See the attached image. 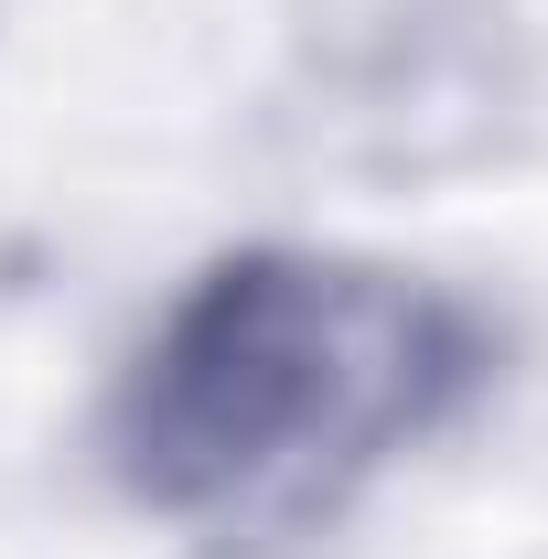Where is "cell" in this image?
I'll use <instances>...</instances> for the list:
<instances>
[{
	"instance_id": "6da1fadb",
	"label": "cell",
	"mask_w": 548,
	"mask_h": 559,
	"mask_svg": "<svg viewBox=\"0 0 548 559\" xmlns=\"http://www.w3.org/2000/svg\"><path fill=\"white\" fill-rule=\"evenodd\" d=\"M495 388L484 301L301 237L215 248L108 377L97 452L140 516L290 549Z\"/></svg>"
},
{
	"instance_id": "7a4b0ae2",
	"label": "cell",
	"mask_w": 548,
	"mask_h": 559,
	"mask_svg": "<svg viewBox=\"0 0 548 559\" xmlns=\"http://www.w3.org/2000/svg\"><path fill=\"white\" fill-rule=\"evenodd\" d=\"M279 119L377 194H430L527 151V0H279Z\"/></svg>"
},
{
	"instance_id": "3957f363",
	"label": "cell",
	"mask_w": 548,
	"mask_h": 559,
	"mask_svg": "<svg viewBox=\"0 0 548 559\" xmlns=\"http://www.w3.org/2000/svg\"><path fill=\"white\" fill-rule=\"evenodd\" d=\"M0 11H11V0H0Z\"/></svg>"
}]
</instances>
